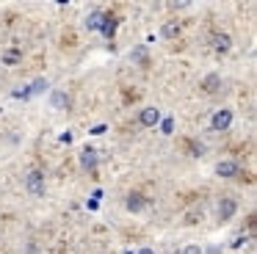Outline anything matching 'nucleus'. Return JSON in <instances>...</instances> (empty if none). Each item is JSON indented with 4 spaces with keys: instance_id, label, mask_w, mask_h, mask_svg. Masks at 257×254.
<instances>
[{
    "instance_id": "nucleus-13",
    "label": "nucleus",
    "mask_w": 257,
    "mask_h": 254,
    "mask_svg": "<svg viewBox=\"0 0 257 254\" xmlns=\"http://www.w3.org/2000/svg\"><path fill=\"white\" fill-rule=\"evenodd\" d=\"M218 86H221V77H218V75H207L205 80H202V88H205L207 94H216Z\"/></svg>"
},
{
    "instance_id": "nucleus-16",
    "label": "nucleus",
    "mask_w": 257,
    "mask_h": 254,
    "mask_svg": "<svg viewBox=\"0 0 257 254\" xmlns=\"http://www.w3.org/2000/svg\"><path fill=\"white\" fill-rule=\"evenodd\" d=\"M161 133H163V136H172V133H174V119H172V116H166V119L161 121Z\"/></svg>"
},
{
    "instance_id": "nucleus-11",
    "label": "nucleus",
    "mask_w": 257,
    "mask_h": 254,
    "mask_svg": "<svg viewBox=\"0 0 257 254\" xmlns=\"http://www.w3.org/2000/svg\"><path fill=\"white\" fill-rule=\"evenodd\" d=\"M102 17H105V11H91V14L86 17V31H100Z\"/></svg>"
},
{
    "instance_id": "nucleus-3",
    "label": "nucleus",
    "mask_w": 257,
    "mask_h": 254,
    "mask_svg": "<svg viewBox=\"0 0 257 254\" xmlns=\"http://www.w3.org/2000/svg\"><path fill=\"white\" fill-rule=\"evenodd\" d=\"M80 166H83L89 174H94V171H97V149L94 147H83V149H80Z\"/></svg>"
},
{
    "instance_id": "nucleus-5",
    "label": "nucleus",
    "mask_w": 257,
    "mask_h": 254,
    "mask_svg": "<svg viewBox=\"0 0 257 254\" xmlns=\"http://www.w3.org/2000/svg\"><path fill=\"white\" fill-rule=\"evenodd\" d=\"M158 121H161V110L158 108H141V113H139V124L141 127H155Z\"/></svg>"
},
{
    "instance_id": "nucleus-17",
    "label": "nucleus",
    "mask_w": 257,
    "mask_h": 254,
    "mask_svg": "<svg viewBox=\"0 0 257 254\" xmlns=\"http://www.w3.org/2000/svg\"><path fill=\"white\" fill-rule=\"evenodd\" d=\"M133 61H141V64H144V61H147V50L144 47H136L133 50Z\"/></svg>"
},
{
    "instance_id": "nucleus-18",
    "label": "nucleus",
    "mask_w": 257,
    "mask_h": 254,
    "mask_svg": "<svg viewBox=\"0 0 257 254\" xmlns=\"http://www.w3.org/2000/svg\"><path fill=\"white\" fill-rule=\"evenodd\" d=\"M14 97H17V99H20V97H23V99H28L31 94H28V88H14Z\"/></svg>"
},
{
    "instance_id": "nucleus-15",
    "label": "nucleus",
    "mask_w": 257,
    "mask_h": 254,
    "mask_svg": "<svg viewBox=\"0 0 257 254\" xmlns=\"http://www.w3.org/2000/svg\"><path fill=\"white\" fill-rule=\"evenodd\" d=\"M47 86H50V83H47L45 77H36V80L28 86V94L31 97H34V94H42V91H47Z\"/></svg>"
},
{
    "instance_id": "nucleus-2",
    "label": "nucleus",
    "mask_w": 257,
    "mask_h": 254,
    "mask_svg": "<svg viewBox=\"0 0 257 254\" xmlns=\"http://www.w3.org/2000/svg\"><path fill=\"white\" fill-rule=\"evenodd\" d=\"M229 124H232V110L229 108H221L213 113V121H210L213 130H229Z\"/></svg>"
},
{
    "instance_id": "nucleus-8",
    "label": "nucleus",
    "mask_w": 257,
    "mask_h": 254,
    "mask_svg": "<svg viewBox=\"0 0 257 254\" xmlns=\"http://www.w3.org/2000/svg\"><path fill=\"white\" fill-rule=\"evenodd\" d=\"M124 207H127L130 213H139V210L147 207V199L141 196V193H130V196L124 199Z\"/></svg>"
},
{
    "instance_id": "nucleus-21",
    "label": "nucleus",
    "mask_w": 257,
    "mask_h": 254,
    "mask_svg": "<svg viewBox=\"0 0 257 254\" xmlns=\"http://www.w3.org/2000/svg\"><path fill=\"white\" fill-rule=\"evenodd\" d=\"M105 130H108V127H105V124H97V127H94V130H91V133H94V136H102V133H105Z\"/></svg>"
},
{
    "instance_id": "nucleus-14",
    "label": "nucleus",
    "mask_w": 257,
    "mask_h": 254,
    "mask_svg": "<svg viewBox=\"0 0 257 254\" xmlns=\"http://www.w3.org/2000/svg\"><path fill=\"white\" fill-rule=\"evenodd\" d=\"M53 108H58V110H64V108H69V97L64 91H53Z\"/></svg>"
},
{
    "instance_id": "nucleus-22",
    "label": "nucleus",
    "mask_w": 257,
    "mask_h": 254,
    "mask_svg": "<svg viewBox=\"0 0 257 254\" xmlns=\"http://www.w3.org/2000/svg\"><path fill=\"white\" fill-rule=\"evenodd\" d=\"M139 254H155V251H152V248H141Z\"/></svg>"
},
{
    "instance_id": "nucleus-6",
    "label": "nucleus",
    "mask_w": 257,
    "mask_h": 254,
    "mask_svg": "<svg viewBox=\"0 0 257 254\" xmlns=\"http://www.w3.org/2000/svg\"><path fill=\"white\" fill-rule=\"evenodd\" d=\"M210 47L216 50V53H227V50L232 47V39H229L227 33H213V36H210Z\"/></svg>"
},
{
    "instance_id": "nucleus-1",
    "label": "nucleus",
    "mask_w": 257,
    "mask_h": 254,
    "mask_svg": "<svg viewBox=\"0 0 257 254\" xmlns=\"http://www.w3.org/2000/svg\"><path fill=\"white\" fill-rule=\"evenodd\" d=\"M25 188H28L31 196H45V174H42V171H28Z\"/></svg>"
},
{
    "instance_id": "nucleus-7",
    "label": "nucleus",
    "mask_w": 257,
    "mask_h": 254,
    "mask_svg": "<svg viewBox=\"0 0 257 254\" xmlns=\"http://www.w3.org/2000/svg\"><path fill=\"white\" fill-rule=\"evenodd\" d=\"M235 210H238L235 199H221V202H218V218H221V221H229V218L235 215Z\"/></svg>"
},
{
    "instance_id": "nucleus-4",
    "label": "nucleus",
    "mask_w": 257,
    "mask_h": 254,
    "mask_svg": "<svg viewBox=\"0 0 257 254\" xmlns=\"http://www.w3.org/2000/svg\"><path fill=\"white\" fill-rule=\"evenodd\" d=\"M216 174L224 177V180H232V177L240 174V166L235 163V160H221V163L216 166Z\"/></svg>"
},
{
    "instance_id": "nucleus-9",
    "label": "nucleus",
    "mask_w": 257,
    "mask_h": 254,
    "mask_svg": "<svg viewBox=\"0 0 257 254\" xmlns=\"http://www.w3.org/2000/svg\"><path fill=\"white\" fill-rule=\"evenodd\" d=\"M116 17H113V14H105V17H102V25H100V31H102V36H105V39H113V33H116Z\"/></svg>"
},
{
    "instance_id": "nucleus-19",
    "label": "nucleus",
    "mask_w": 257,
    "mask_h": 254,
    "mask_svg": "<svg viewBox=\"0 0 257 254\" xmlns=\"http://www.w3.org/2000/svg\"><path fill=\"white\" fill-rule=\"evenodd\" d=\"M183 254H202V248H199V246H185Z\"/></svg>"
},
{
    "instance_id": "nucleus-20",
    "label": "nucleus",
    "mask_w": 257,
    "mask_h": 254,
    "mask_svg": "<svg viewBox=\"0 0 257 254\" xmlns=\"http://www.w3.org/2000/svg\"><path fill=\"white\" fill-rule=\"evenodd\" d=\"M243 243H246V237H243V235H238V237H235V240H232V248H240V246H243Z\"/></svg>"
},
{
    "instance_id": "nucleus-12",
    "label": "nucleus",
    "mask_w": 257,
    "mask_h": 254,
    "mask_svg": "<svg viewBox=\"0 0 257 254\" xmlns=\"http://www.w3.org/2000/svg\"><path fill=\"white\" fill-rule=\"evenodd\" d=\"M0 61H3L6 66H17L20 61H23V50H14V47H12V50H6Z\"/></svg>"
},
{
    "instance_id": "nucleus-10",
    "label": "nucleus",
    "mask_w": 257,
    "mask_h": 254,
    "mask_svg": "<svg viewBox=\"0 0 257 254\" xmlns=\"http://www.w3.org/2000/svg\"><path fill=\"white\" fill-rule=\"evenodd\" d=\"M180 31H183V28H180V22H177V20H169L166 25L161 28V36H163V39H177Z\"/></svg>"
}]
</instances>
